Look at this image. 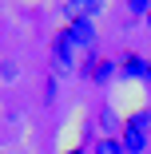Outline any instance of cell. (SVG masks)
I'll list each match as a JSON object with an SVG mask.
<instances>
[{
	"label": "cell",
	"mask_w": 151,
	"mask_h": 154,
	"mask_svg": "<svg viewBox=\"0 0 151 154\" xmlns=\"http://www.w3.org/2000/svg\"><path fill=\"white\" fill-rule=\"evenodd\" d=\"M96 154H127V150H123L119 138H100V142H96Z\"/></svg>",
	"instance_id": "52a82bcc"
},
{
	"label": "cell",
	"mask_w": 151,
	"mask_h": 154,
	"mask_svg": "<svg viewBox=\"0 0 151 154\" xmlns=\"http://www.w3.org/2000/svg\"><path fill=\"white\" fill-rule=\"evenodd\" d=\"M119 71H123L127 79H143V83H151V59H147V55H123Z\"/></svg>",
	"instance_id": "5b68a950"
},
{
	"label": "cell",
	"mask_w": 151,
	"mask_h": 154,
	"mask_svg": "<svg viewBox=\"0 0 151 154\" xmlns=\"http://www.w3.org/2000/svg\"><path fill=\"white\" fill-rule=\"evenodd\" d=\"M52 59H56V75H72V71H76V48L68 44V36H64V32L56 36Z\"/></svg>",
	"instance_id": "7a4b0ae2"
},
{
	"label": "cell",
	"mask_w": 151,
	"mask_h": 154,
	"mask_svg": "<svg viewBox=\"0 0 151 154\" xmlns=\"http://www.w3.org/2000/svg\"><path fill=\"white\" fill-rule=\"evenodd\" d=\"M64 36L72 48H92L96 44V24L92 20H68L64 24Z\"/></svg>",
	"instance_id": "6da1fadb"
},
{
	"label": "cell",
	"mask_w": 151,
	"mask_h": 154,
	"mask_svg": "<svg viewBox=\"0 0 151 154\" xmlns=\"http://www.w3.org/2000/svg\"><path fill=\"white\" fill-rule=\"evenodd\" d=\"M119 142H123L127 154H143L147 150V127H139V122H123V134H119Z\"/></svg>",
	"instance_id": "3957f363"
},
{
	"label": "cell",
	"mask_w": 151,
	"mask_h": 154,
	"mask_svg": "<svg viewBox=\"0 0 151 154\" xmlns=\"http://www.w3.org/2000/svg\"><path fill=\"white\" fill-rule=\"evenodd\" d=\"M147 28H151V12H147Z\"/></svg>",
	"instance_id": "30bf717a"
},
{
	"label": "cell",
	"mask_w": 151,
	"mask_h": 154,
	"mask_svg": "<svg viewBox=\"0 0 151 154\" xmlns=\"http://www.w3.org/2000/svg\"><path fill=\"white\" fill-rule=\"evenodd\" d=\"M127 12H131V16H143V20H147V12H151V0H127Z\"/></svg>",
	"instance_id": "ba28073f"
},
{
	"label": "cell",
	"mask_w": 151,
	"mask_h": 154,
	"mask_svg": "<svg viewBox=\"0 0 151 154\" xmlns=\"http://www.w3.org/2000/svg\"><path fill=\"white\" fill-rule=\"evenodd\" d=\"M64 154H84V150H80V146H76V150H64Z\"/></svg>",
	"instance_id": "9c48e42d"
},
{
	"label": "cell",
	"mask_w": 151,
	"mask_h": 154,
	"mask_svg": "<svg viewBox=\"0 0 151 154\" xmlns=\"http://www.w3.org/2000/svg\"><path fill=\"white\" fill-rule=\"evenodd\" d=\"M100 12H103V0H68L64 4L68 20H96Z\"/></svg>",
	"instance_id": "277c9868"
},
{
	"label": "cell",
	"mask_w": 151,
	"mask_h": 154,
	"mask_svg": "<svg viewBox=\"0 0 151 154\" xmlns=\"http://www.w3.org/2000/svg\"><path fill=\"white\" fill-rule=\"evenodd\" d=\"M87 75H92L96 83H103V79H111V75H115V63L100 55V59H92V67H87Z\"/></svg>",
	"instance_id": "8992f818"
}]
</instances>
